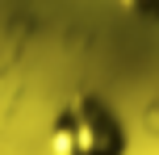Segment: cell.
Listing matches in <instances>:
<instances>
[{
    "mask_svg": "<svg viewBox=\"0 0 159 155\" xmlns=\"http://www.w3.org/2000/svg\"><path fill=\"white\" fill-rule=\"evenodd\" d=\"M134 4H143V8H159V0H134Z\"/></svg>",
    "mask_w": 159,
    "mask_h": 155,
    "instance_id": "6da1fadb",
    "label": "cell"
}]
</instances>
